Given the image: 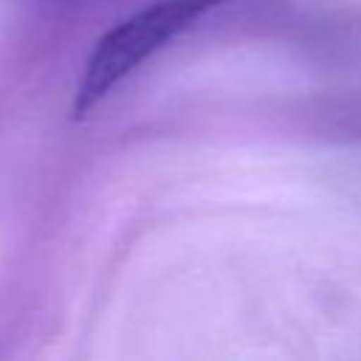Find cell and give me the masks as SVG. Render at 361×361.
Returning <instances> with one entry per match:
<instances>
[{"instance_id":"cell-1","label":"cell","mask_w":361,"mask_h":361,"mask_svg":"<svg viewBox=\"0 0 361 361\" xmlns=\"http://www.w3.org/2000/svg\"><path fill=\"white\" fill-rule=\"evenodd\" d=\"M226 3L231 0H155L116 23L90 51L85 73L76 85L73 116L93 110L121 79L192 28L203 14Z\"/></svg>"}]
</instances>
